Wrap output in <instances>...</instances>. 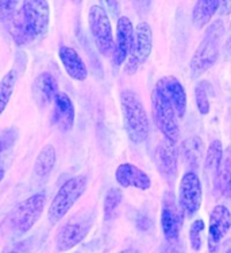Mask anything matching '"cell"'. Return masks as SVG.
I'll return each mask as SVG.
<instances>
[{"mask_svg":"<svg viewBox=\"0 0 231 253\" xmlns=\"http://www.w3.org/2000/svg\"><path fill=\"white\" fill-rule=\"evenodd\" d=\"M50 10L46 0H27L11 19V35L18 46L44 37L49 27Z\"/></svg>","mask_w":231,"mask_h":253,"instance_id":"1","label":"cell"},{"mask_svg":"<svg viewBox=\"0 0 231 253\" xmlns=\"http://www.w3.org/2000/svg\"><path fill=\"white\" fill-rule=\"evenodd\" d=\"M120 107L128 139L137 144L143 143L148 139L150 126L141 98L133 90H123L120 93Z\"/></svg>","mask_w":231,"mask_h":253,"instance_id":"2","label":"cell"},{"mask_svg":"<svg viewBox=\"0 0 231 253\" xmlns=\"http://www.w3.org/2000/svg\"><path fill=\"white\" fill-rule=\"evenodd\" d=\"M225 34V26L222 20H217L210 25L202 42L197 46L196 51L191 59V74L193 78L200 77L204 72L211 68L217 62L219 57V44L221 39Z\"/></svg>","mask_w":231,"mask_h":253,"instance_id":"3","label":"cell"},{"mask_svg":"<svg viewBox=\"0 0 231 253\" xmlns=\"http://www.w3.org/2000/svg\"><path fill=\"white\" fill-rule=\"evenodd\" d=\"M87 189V178L84 175H77L70 178L59 187L57 194L48 209V218L50 224H57L58 221L68 214V211L73 205L80 200Z\"/></svg>","mask_w":231,"mask_h":253,"instance_id":"4","label":"cell"},{"mask_svg":"<svg viewBox=\"0 0 231 253\" xmlns=\"http://www.w3.org/2000/svg\"><path fill=\"white\" fill-rule=\"evenodd\" d=\"M46 195L44 193L30 195L16 205L8 215V226L16 234H25L34 228L45 209Z\"/></svg>","mask_w":231,"mask_h":253,"instance_id":"5","label":"cell"},{"mask_svg":"<svg viewBox=\"0 0 231 253\" xmlns=\"http://www.w3.org/2000/svg\"><path fill=\"white\" fill-rule=\"evenodd\" d=\"M94 213L91 210H80L61 225L56 234V245L59 252H66L83 241L92 226Z\"/></svg>","mask_w":231,"mask_h":253,"instance_id":"6","label":"cell"},{"mask_svg":"<svg viewBox=\"0 0 231 253\" xmlns=\"http://www.w3.org/2000/svg\"><path fill=\"white\" fill-rule=\"evenodd\" d=\"M88 25L99 53L104 57H113L115 50L113 27L107 11L102 5L95 4L89 8Z\"/></svg>","mask_w":231,"mask_h":253,"instance_id":"7","label":"cell"},{"mask_svg":"<svg viewBox=\"0 0 231 253\" xmlns=\"http://www.w3.org/2000/svg\"><path fill=\"white\" fill-rule=\"evenodd\" d=\"M153 49V33L150 26L146 22L138 23L134 30V38L131 49L128 53L127 62L124 66V72L127 74H135L148 61Z\"/></svg>","mask_w":231,"mask_h":253,"instance_id":"8","label":"cell"},{"mask_svg":"<svg viewBox=\"0 0 231 253\" xmlns=\"http://www.w3.org/2000/svg\"><path fill=\"white\" fill-rule=\"evenodd\" d=\"M152 107L154 122L157 124L158 129L163 132L167 140L176 143L180 139V129L176 120L177 115L169 101L156 89L152 94Z\"/></svg>","mask_w":231,"mask_h":253,"instance_id":"9","label":"cell"},{"mask_svg":"<svg viewBox=\"0 0 231 253\" xmlns=\"http://www.w3.org/2000/svg\"><path fill=\"white\" fill-rule=\"evenodd\" d=\"M203 202V189L200 178L196 172L187 171L181 178L178 187V205L184 215L196 214Z\"/></svg>","mask_w":231,"mask_h":253,"instance_id":"10","label":"cell"},{"mask_svg":"<svg viewBox=\"0 0 231 253\" xmlns=\"http://www.w3.org/2000/svg\"><path fill=\"white\" fill-rule=\"evenodd\" d=\"M182 221L184 213L176 197L172 193H165L161 206V229L168 243H174L178 240Z\"/></svg>","mask_w":231,"mask_h":253,"instance_id":"11","label":"cell"},{"mask_svg":"<svg viewBox=\"0 0 231 253\" xmlns=\"http://www.w3.org/2000/svg\"><path fill=\"white\" fill-rule=\"evenodd\" d=\"M231 229V213L225 205H217L210 214L208 251L215 252Z\"/></svg>","mask_w":231,"mask_h":253,"instance_id":"12","label":"cell"},{"mask_svg":"<svg viewBox=\"0 0 231 253\" xmlns=\"http://www.w3.org/2000/svg\"><path fill=\"white\" fill-rule=\"evenodd\" d=\"M156 90L167 98L172 105L177 117H182L187 111V93L177 78L172 76H165L160 78L156 84Z\"/></svg>","mask_w":231,"mask_h":253,"instance_id":"13","label":"cell"},{"mask_svg":"<svg viewBox=\"0 0 231 253\" xmlns=\"http://www.w3.org/2000/svg\"><path fill=\"white\" fill-rule=\"evenodd\" d=\"M134 38V26L127 16H120L116 23V39L114 50L113 61L116 66H120L128 57Z\"/></svg>","mask_w":231,"mask_h":253,"instance_id":"14","label":"cell"},{"mask_svg":"<svg viewBox=\"0 0 231 253\" xmlns=\"http://www.w3.org/2000/svg\"><path fill=\"white\" fill-rule=\"evenodd\" d=\"M156 165L160 174L165 179L172 182L177 175V165H178V151L174 147V143L169 140L161 141L156 151Z\"/></svg>","mask_w":231,"mask_h":253,"instance_id":"15","label":"cell"},{"mask_svg":"<svg viewBox=\"0 0 231 253\" xmlns=\"http://www.w3.org/2000/svg\"><path fill=\"white\" fill-rule=\"evenodd\" d=\"M115 179L122 187H134L139 190H149L152 186L150 176L138 169L137 166L123 163L115 171Z\"/></svg>","mask_w":231,"mask_h":253,"instance_id":"16","label":"cell"},{"mask_svg":"<svg viewBox=\"0 0 231 253\" xmlns=\"http://www.w3.org/2000/svg\"><path fill=\"white\" fill-rule=\"evenodd\" d=\"M58 84L50 73H42L33 84V97L38 107H48L58 94Z\"/></svg>","mask_w":231,"mask_h":253,"instance_id":"17","label":"cell"},{"mask_svg":"<svg viewBox=\"0 0 231 253\" xmlns=\"http://www.w3.org/2000/svg\"><path fill=\"white\" fill-rule=\"evenodd\" d=\"M55 111H53V123L58 126L61 131H70L74 124V105L70 97L65 93L59 92L56 96L55 101Z\"/></svg>","mask_w":231,"mask_h":253,"instance_id":"18","label":"cell"},{"mask_svg":"<svg viewBox=\"0 0 231 253\" xmlns=\"http://www.w3.org/2000/svg\"><path fill=\"white\" fill-rule=\"evenodd\" d=\"M178 154L184 165L187 166L189 171L195 172L197 167L200 166L202 162H204L206 158V146L200 137L193 136L181 143L178 148Z\"/></svg>","mask_w":231,"mask_h":253,"instance_id":"19","label":"cell"},{"mask_svg":"<svg viewBox=\"0 0 231 253\" xmlns=\"http://www.w3.org/2000/svg\"><path fill=\"white\" fill-rule=\"evenodd\" d=\"M58 57L69 77L76 81H84L87 78L88 76L87 66L76 50L69 46H61L58 50Z\"/></svg>","mask_w":231,"mask_h":253,"instance_id":"20","label":"cell"},{"mask_svg":"<svg viewBox=\"0 0 231 253\" xmlns=\"http://www.w3.org/2000/svg\"><path fill=\"white\" fill-rule=\"evenodd\" d=\"M221 7L219 0H200L195 3L192 11V22L196 29H203L211 22L212 16L217 14Z\"/></svg>","mask_w":231,"mask_h":253,"instance_id":"21","label":"cell"},{"mask_svg":"<svg viewBox=\"0 0 231 253\" xmlns=\"http://www.w3.org/2000/svg\"><path fill=\"white\" fill-rule=\"evenodd\" d=\"M56 148L52 144H46L42 148L35 159L34 172L35 175L41 179H46L50 175V172L53 171L56 165Z\"/></svg>","mask_w":231,"mask_h":253,"instance_id":"22","label":"cell"},{"mask_svg":"<svg viewBox=\"0 0 231 253\" xmlns=\"http://www.w3.org/2000/svg\"><path fill=\"white\" fill-rule=\"evenodd\" d=\"M214 186L218 194L231 198V148L225 154L221 171L214 179Z\"/></svg>","mask_w":231,"mask_h":253,"instance_id":"23","label":"cell"},{"mask_svg":"<svg viewBox=\"0 0 231 253\" xmlns=\"http://www.w3.org/2000/svg\"><path fill=\"white\" fill-rule=\"evenodd\" d=\"M223 158H225V154H223L222 143L219 140H214L210 144V148L207 150L206 158H204V169L212 176V179H215L219 174Z\"/></svg>","mask_w":231,"mask_h":253,"instance_id":"24","label":"cell"},{"mask_svg":"<svg viewBox=\"0 0 231 253\" xmlns=\"http://www.w3.org/2000/svg\"><path fill=\"white\" fill-rule=\"evenodd\" d=\"M16 80H18V73L15 70H10L0 81V115L4 112V109L10 102Z\"/></svg>","mask_w":231,"mask_h":253,"instance_id":"25","label":"cell"},{"mask_svg":"<svg viewBox=\"0 0 231 253\" xmlns=\"http://www.w3.org/2000/svg\"><path fill=\"white\" fill-rule=\"evenodd\" d=\"M122 191L119 189H110L107 191V194L104 197V205H103V211L106 219L113 218V215L115 214V211L119 208V205L122 202Z\"/></svg>","mask_w":231,"mask_h":253,"instance_id":"26","label":"cell"},{"mask_svg":"<svg viewBox=\"0 0 231 253\" xmlns=\"http://www.w3.org/2000/svg\"><path fill=\"white\" fill-rule=\"evenodd\" d=\"M210 84L207 81H202V83L197 84V86L195 88V100H196L197 111L202 113V115H207L210 113V98H208V94H210Z\"/></svg>","mask_w":231,"mask_h":253,"instance_id":"27","label":"cell"},{"mask_svg":"<svg viewBox=\"0 0 231 253\" xmlns=\"http://www.w3.org/2000/svg\"><path fill=\"white\" fill-rule=\"evenodd\" d=\"M204 221L196 219L189 228V243L193 251H200L203 244V232H204Z\"/></svg>","mask_w":231,"mask_h":253,"instance_id":"28","label":"cell"},{"mask_svg":"<svg viewBox=\"0 0 231 253\" xmlns=\"http://www.w3.org/2000/svg\"><path fill=\"white\" fill-rule=\"evenodd\" d=\"M19 5V1H14V0H0V19L7 20L12 19V16L16 12V7Z\"/></svg>","mask_w":231,"mask_h":253,"instance_id":"29","label":"cell"},{"mask_svg":"<svg viewBox=\"0 0 231 253\" xmlns=\"http://www.w3.org/2000/svg\"><path fill=\"white\" fill-rule=\"evenodd\" d=\"M154 253H182V249H181V245L174 241V243H165L163 244L160 248L156 251Z\"/></svg>","mask_w":231,"mask_h":253,"instance_id":"30","label":"cell"},{"mask_svg":"<svg viewBox=\"0 0 231 253\" xmlns=\"http://www.w3.org/2000/svg\"><path fill=\"white\" fill-rule=\"evenodd\" d=\"M3 253H29V244L27 241H20V243L14 244L8 249H5Z\"/></svg>","mask_w":231,"mask_h":253,"instance_id":"31","label":"cell"},{"mask_svg":"<svg viewBox=\"0 0 231 253\" xmlns=\"http://www.w3.org/2000/svg\"><path fill=\"white\" fill-rule=\"evenodd\" d=\"M11 132H3L1 135H0V154L4 151L7 147L11 144Z\"/></svg>","mask_w":231,"mask_h":253,"instance_id":"32","label":"cell"},{"mask_svg":"<svg viewBox=\"0 0 231 253\" xmlns=\"http://www.w3.org/2000/svg\"><path fill=\"white\" fill-rule=\"evenodd\" d=\"M221 7H223L225 12H230L231 11V1H221Z\"/></svg>","mask_w":231,"mask_h":253,"instance_id":"33","label":"cell"},{"mask_svg":"<svg viewBox=\"0 0 231 253\" xmlns=\"http://www.w3.org/2000/svg\"><path fill=\"white\" fill-rule=\"evenodd\" d=\"M4 174H5V167H4V165H3L1 159H0V182H1V180H3V178H4Z\"/></svg>","mask_w":231,"mask_h":253,"instance_id":"34","label":"cell"},{"mask_svg":"<svg viewBox=\"0 0 231 253\" xmlns=\"http://www.w3.org/2000/svg\"><path fill=\"white\" fill-rule=\"evenodd\" d=\"M119 253H139L137 251V249H134V248H128V249H124V251H120Z\"/></svg>","mask_w":231,"mask_h":253,"instance_id":"35","label":"cell"},{"mask_svg":"<svg viewBox=\"0 0 231 253\" xmlns=\"http://www.w3.org/2000/svg\"><path fill=\"white\" fill-rule=\"evenodd\" d=\"M226 253H231V248L230 249H229V251H227V252Z\"/></svg>","mask_w":231,"mask_h":253,"instance_id":"36","label":"cell"}]
</instances>
